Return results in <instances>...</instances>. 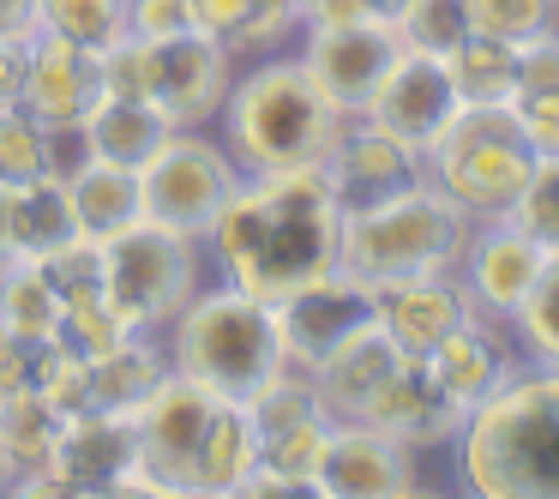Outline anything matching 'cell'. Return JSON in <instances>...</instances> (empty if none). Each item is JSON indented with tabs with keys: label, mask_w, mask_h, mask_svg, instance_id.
<instances>
[{
	"label": "cell",
	"mask_w": 559,
	"mask_h": 499,
	"mask_svg": "<svg viewBox=\"0 0 559 499\" xmlns=\"http://www.w3.org/2000/svg\"><path fill=\"white\" fill-rule=\"evenodd\" d=\"M403 343L391 337V325L385 319H361V325L349 331V337L337 343V349L325 355V361L313 367V397H319V409L331 415V421H361L367 415V403L385 391V379L403 367Z\"/></svg>",
	"instance_id": "cell-19"
},
{
	"label": "cell",
	"mask_w": 559,
	"mask_h": 499,
	"mask_svg": "<svg viewBox=\"0 0 559 499\" xmlns=\"http://www.w3.org/2000/svg\"><path fill=\"white\" fill-rule=\"evenodd\" d=\"M235 73V49L211 31H181V37L151 43L145 55V103H157L169 127H217L223 97H229Z\"/></svg>",
	"instance_id": "cell-9"
},
{
	"label": "cell",
	"mask_w": 559,
	"mask_h": 499,
	"mask_svg": "<svg viewBox=\"0 0 559 499\" xmlns=\"http://www.w3.org/2000/svg\"><path fill=\"white\" fill-rule=\"evenodd\" d=\"M325 175H331V187H337L343 211H361V205H373V199H391V193H403V187L427 181V157L415 145H403L397 133L373 127L367 115H349L337 151L325 157Z\"/></svg>",
	"instance_id": "cell-18"
},
{
	"label": "cell",
	"mask_w": 559,
	"mask_h": 499,
	"mask_svg": "<svg viewBox=\"0 0 559 499\" xmlns=\"http://www.w3.org/2000/svg\"><path fill=\"white\" fill-rule=\"evenodd\" d=\"M475 223L439 193L433 181H415L391 199H373L361 211H343V241H337V271H349L367 289H385L403 277L427 271H457L463 241Z\"/></svg>",
	"instance_id": "cell-5"
},
{
	"label": "cell",
	"mask_w": 559,
	"mask_h": 499,
	"mask_svg": "<svg viewBox=\"0 0 559 499\" xmlns=\"http://www.w3.org/2000/svg\"><path fill=\"white\" fill-rule=\"evenodd\" d=\"M133 458H139L133 415H115V409H79V415H67L61 439H55L49 470L67 482V494H109L115 475H121Z\"/></svg>",
	"instance_id": "cell-21"
},
{
	"label": "cell",
	"mask_w": 559,
	"mask_h": 499,
	"mask_svg": "<svg viewBox=\"0 0 559 499\" xmlns=\"http://www.w3.org/2000/svg\"><path fill=\"white\" fill-rule=\"evenodd\" d=\"M61 427H67V415L55 409L43 391H31V385L7 391V397H0V451H7V470L13 475L49 470Z\"/></svg>",
	"instance_id": "cell-28"
},
{
	"label": "cell",
	"mask_w": 559,
	"mask_h": 499,
	"mask_svg": "<svg viewBox=\"0 0 559 499\" xmlns=\"http://www.w3.org/2000/svg\"><path fill=\"white\" fill-rule=\"evenodd\" d=\"M139 181H145V217L151 223L205 241L211 217H217L223 199L241 181V163H235V151L211 127H175L157 145V157L139 169Z\"/></svg>",
	"instance_id": "cell-8"
},
{
	"label": "cell",
	"mask_w": 559,
	"mask_h": 499,
	"mask_svg": "<svg viewBox=\"0 0 559 499\" xmlns=\"http://www.w3.org/2000/svg\"><path fill=\"white\" fill-rule=\"evenodd\" d=\"M103 97H109V85H103V55L97 49L67 43V37H55V31H37V37L25 43V91H19V103H25L49 133L73 139Z\"/></svg>",
	"instance_id": "cell-14"
},
{
	"label": "cell",
	"mask_w": 559,
	"mask_h": 499,
	"mask_svg": "<svg viewBox=\"0 0 559 499\" xmlns=\"http://www.w3.org/2000/svg\"><path fill=\"white\" fill-rule=\"evenodd\" d=\"M67 301L55 295L43 259H7L0 265V331L19 343H49L61 337Z\"/></svg>",
	"instance_id": "cell-27"
},
{
	"label": "cell",
	"mask_w": 559,
	"mask_h": 499,
	"mask_svg": "<svg viewBox=\"0 0 559 499\" xmlns=\"http://www.w3.org/2000/svg\"><path fill=\"white\" fill-rule=\"evenodd\" d=\"M325 439H331V415H307V421H289L277 433H265V463H277L289 482H301L313 494V470L325 458Z\"/></svg>",
	"instance_id": "cell-35"
},
{
	"label": "cell",
	"mask_w": 559,
	"mask_h": 499,
	"mask_svg": "<svg viewBox=\"0 0 559 499\" xmlns=\"http://www.w3.org/2000/svg\"><path fill=\"white\" fill-rule=\"evenodd\" d=\"M7 482H13V470H7V451H0V494H7Z\"/></svg>",
	"instance_id": "cell-46"
},
{
	"label": "cell",
	"mask_w": 559,
	"mask_h": 499,
	"mask_svg": "<svg viewBox=\"0 0 559 499\" xmlns=\"http://www.w3.org/2000/svg\"><path fill=\"white\" fill-rule=\"evenodd\" d=\"M43 271H49L55 295H61L67 307L103 301V241H85V235H73L67 247H55V253L43 259Z\"/></svg>",
	"instance_id": "cell-36"
},
{
	"label": "cell",
	"mask_w": 559,
	"mask_h": 499,
	"mask_svg": "<svg viewBox=\"0 0 559 499\" xmlns=\"http://www.w3.org/2000/svg\"><path fill=\"white\" fill-rule=\"evenodd\" d=\"M343 127H349V115L319 91V79L301 67L295 49L259 55L253 67H241L217 115V139L235 151L247 175L319 169L337 151Z\"/></svg>",
	"instance_id": "cell-3"
},
{
	"label": "cell",
	"mask_w": 559,
	"mask_h": 499,
	"mask_svg": "<svg viewBox=\"0 0 559 499\" xmlns=\"http://www.w3.org/2000/svg\"><path fill=\"white\" fill-rule=\"evenodd\" d=\"M506 325H511V337H518L523 361L559 367V247H547L542 277L530 283V295L518 301V313H511Z\"/></svg>",
	"instance_id": "cell-31"
},
{
	"label": "cell",
	"mask_w": 559,
	"mask_h": 499,
	"mask_svg": "<svg viewBox=\"0 0 559 499\" xmlns=\"http://www.w3.org/2000/svg\"><path fill=\"white\" fill-rule=\"evenodd\" d=\"M373 301H379V319L391 325V337H397L409 355H427L451 325H463V319L475 313L469 295H463V283H457V271H427V277L385 283Z\"/></svg>",
	"instance_id": "cell-22"
},
{
	"label": "cell",
	"mask_w": 559,
	"mask_h": 499,
	"mask_svg": "<svg viewBox=\"0 0 559 499\" xmlns=\"http://www.w3.org/2000/svg\"><path fill=\"white\" fill-rule=\"evenodd\" d=\"M379 301L367 283H355L349 271H325L319 283L295 289L289 301H277V337H283V361L295 373H313L361 319H373Z\"/></svg>",
	"instance_id": "cell-15"
},
{
	"label": "cell",
	"mask_w": 559,
	"mask_h": 499,
	"mask_svg": "<svg viewBox=\"0 0 559 499\" xmlns=\"http://www.w3.org/2000/svg\"><path fill=\"white\" fill-rule=\"evenodd\" d=\"M445 458L475 499H559V367L523 361L463 415Z\"/></svg>",
	"instance_id": "cell-2"
},
{
	"label": "cell",
	"mask_w": 559,
	"mask_h": 499,
	"mask_svg": "<svg viewBox=\"0 0 559 499\" xmlns=\"http://www.w3.org/2000/svg\"><path fill=\"white\" fill-rule=\"evenodd\" d=\"M193 19H199V31L235 43V31L247 25V0H193Z\"/></svg>",
	"instance_id": "cell-41"
},
{
	"label": "cell",
	"mask_w": 559,
	"mask_h": 499,
	"mask_svg": "<svg viewBox=\"0 0 559 499\" xmlns=\"http://www.w3.org/2000/svg\"><path fill=\"white\" fill-rule=\"evenodd\" d=\"M319 499H409L427 494L421 451L397 445L373 421H331L325 458L313 470Z\"/></svg>",
	"instance_id": "cell-11"
},
{
	"label": "cell",
	"mask_w": 559,
	"mask_h": 499,
	"mask_svg": "<svg viewBox=\"0 0 559 499\" xmlns=\"http://www.w3.org/2000/svg\"><path fill=\"white\" fill-rule=\"evenodd\" d=\"M259 458H265V439L253 427V409L223 397L217 421H211L205 445H199V463H193V494H235Z\"/></svg>",
	"instance_id": "cell-26"
},
{
	"label": "cell",
	"mask_w": 559,
	"mask_h": 499,
	"mask_svg": "<svg viewBox=\"0 0 559 499\" xmlns=\"http://www.w3.org/2000/svg\"><path fill=\"white\" fill-rule=\"evenodd\" d=\"M397 49H403V43H397V25H391V19L301 25V37H295L301 67L319 79V91H325L343 115H361L367 109V97L379 91V79H385L391 61H397Z\"/></svg>",
	"instance_id": "cell-12"
},
{
	"label": "cell",
	"mask_w": 559,
	"mask_h": 499,
	"mask_svg": "<svg viewBox=\"0 0 559 499\" xmlns=\"http://www.w3.org/2000/svg\"><path fill=\"white\" fill-rule=\"evenodd\" d=\"M421 361L433 367V379L463 403V409H475L487 391H499V385H506V379L523 367V349H518V337H511L506 319L469 313L463 325H451L445 337H439L433 349L421 355Z\"/></svg>",
	"instance_id": "cell-20"
},
{
	"label": "cell",
	"mask_w": 559,
	"mask_h": 499,
	"mask_svg": "<svg viewBox=\"0 0 559 499\" xmlns=\"http://www.w3.org/2000/svg\"><path fill=\"white\" fill-rule=\"evenodd\" d=\"M535 145L511 103H463V115L427 145V181L469 223H499L535 175Z\"/></svg>",
	"instance_id": "cell-6"
},
{
	"label": "cell",
	"mask_w": 559,
	"mask_h": 499,
	"mask_svg": "<svg viewBox=\"0 0 559 499\" xmlns=\"http://www.w3.org/2000/svg\"><path fill=\"white\" fill-rule=\"evenodd\" d=\"M397 7H403V0H373V13H379V19H391Z\"/></svg>",
	"instance_id": "cell-45"
},
{
	"label": "cell",
	"mask_w": 559,
	"mask_h": 499,
	"mask_svg": "<svg viewBox=\"0 0 559 499\" xmlns=\"http://www.w3.org/2000/svg\"><path fill=\"white\" fill-rule=\"evenodd\" d=\"M67 199H73V223L85 241H109V235L145 223V181L121 163L67 157Z\"/></svg>",
	"instance_id": "cell-23"
},
{
	"label": "cell",
	"mask_w": 559,
	"mask_h": 499,
	"mask_svg": "<svg viewBox=\"0 0 559 499\" xmlns=\"http://www.w3.org/2000/svg\"><path fill=\"white\" fill-rule=\"evenodd\" d=\"M463 415H469V409L439 385L433 367H427L421 355H403V367L385 379V391L367 403L361 421H373L379 433H391L397 445H409V451H421V458H427V451H451Z\"/></svg>",
	"instance_id": "cell-17"
},
{
	"label": "cell",
	"mask_w": 559,
	"mask_h": 499,
	"mask_svg": "<svg viewBox=\"0 0 559 499\" xmlns=\"http://www.w3.org/2000/svg\"><path fill=\"white\" fill-rule=\"evenodd\" d=\"M157 337H163V355H169L175 373L205 379L217 397H235V403L259 397L289 367L283 361V337H277V307L235 289L223 277L193 289V301Z\"/></svg>",
	"instance_id": "cell-4"
},
{
	"label": "cell",
	"mask_w": 559,
	"mask_h": 499,
	"mask_svg": "<svg viewBox=\"0 0 559 499\" xmlns=\"http://www.w3.org/2000/svg\"><path fill=\"white\" fill-rule=\"evenodd\" d=\"M127 31L145 43L163 37H181V31H199L193 19V0H127Z\"/></svg>",
	"instance_id": "cell-39"
},
{
	"label": "cell",
	"mask_w": 559,
	"mask_h": 499,
	"mask_svg": "<svg viewBox=\"0 0 559 499\" xmlns=\"http://www.w3.org/2000/svg\"><path fill=\"white\" fill-rule=\"evenodd\" d=\"M355 19H379L373 0H301V25H355Z\"/></svg>",
	"instance_id": "cell-42"
},
{
	"label": "cell",
	"mask_w": 559,
	"mask_h": 499,
	"mask_svg": "<svg viewBox=\"0 0 559 499\" xmlns=\"http://www.w3.org/2000/svg\"><path fill=\"white\" fill-rule=\"evenodd\" d=\"M43 31L37 0H0V43H31Z\"/></svg>",
	"instance_id": "cell-43"
},
{
	"label": "cell",
	"mask_w": 559,
	"mask_h": 499,
	"mask_svg": "<svg viewBox=\"0 0 559 499\" xmlns=\"http://www.w3.org/2000/svg\"><path fill=\"white\" fill-rule=\"evenodd\" d=\"M79 235L73 199H67V163L49 169L43 181L19 187V259H49L55 247H67Z\"/></svg>",
	"instance_id": "cell-29"
},
{
	"label": "cell",
	"mask_w": 559,
	"mask_h": 499,
	"mask_svg": "<svg viewBox=\"0 0 559 499\" xmlns=\"http://www.w3.org/2000/svg\"><path fill=\"white\" fill-rule=\"evenodd\" d=\"M391 25H397L403 49H421V55H457L475 37L469 0H403Z\"/></svg>",
	"instance_id": "cell-33"
},
{
	"label": "cell",
	"mask_w": 559,
	"mask_h": 499,
	"mask_svg": "<svg viewBox=\"0 0 559 499\" xmlns=\"http://www.w3.org/2000/svg\"><path fill=\"white\" fill-rule=\"evenodd\" d=\"M217 409H223L217 391H211L205 379H193V373H175V367L133 409L139 458L157 470V482L169 487V494H193V463H199V445H205Z\"/></svg>",
	"instance_id": "cell-10"
},
{
	"label": "cell",
	"mask_w": 559,
	"mask_h": 499,
	"mask_svg": "<svg viewBox=\"0 0 559 499\" xmlns=\"http://www.w3.org/2000/svg\"><path fill=\"white\" fill-rule=\"evenodd\" d=\"M445 61H451L463 103H511V91H518V43H506V37H481L475 31Z\"/></svg>",
	"instance_id": "cell-32"
},
{
	"label": "cell",
	"mask_w": 559,
	"mask_h": 499,
	"mask_svg": "<svg viewBox=\"0 0 559 499\" xmlns=\"http://www.w3.org/2000/svg\"><path fill=\"white\" fill-rule=\"evenodd\" d=\"M169 373V355H163L157 331H139L127 337L121 349L85 361V409H115V415H133L145 403V391Z\"/></svg>",
	"instance_id": "cell-25"
},
{
	"label": "cell",
	"mask_w": 559,
	"mask_h": 499,
	"mask_svg": "<svg viewBox=\"0 0 559 499\" xmlns=\"http://www.w3.org/2000/svg\"><path fill=\"white\" fill-rule=\"evenodd\" d=\"M343 241V199L319 169H259L235 181L223 211L205 229L211 277L259 295V301H289L295 289L337 271Z\"/></svg>",
	"instance_id": "cell-1"
},
{
	"label": "cell",
	"mask_w": 559,
	"mask_h": 499,
	"mask_svg": "<svg viewBox=\"0 0 559 499\" xmlns=\"http://www.w3.org/2000/svg\"><path fill=\"white\" fill-rule=\"evenodd\" d=\"M361 115L427 157V145L463 115V91H457V79H451L445 55L397 49V61L385 67V79H379V91L367 97Z\"/></svg>",
	"instance_id": "cell-13"
},
{
	"label": "cell",
	"mask_w": 559,
	"mask_h": 499,
	"mask_svg": "<svg viewBox=\"0 0 559 499\" xmlns=\"http://www.w3.org/2000/svg\"><path fill=\"white\" fill-rule=\"evenodd\" d=\"M542 259L547 247L530 241L518 223H475L469 241H463V259H457V283L469 295L475 313L487 319H511L518 301L530 295V283L542 277Z\"/></svg>",
	"instance_id": "cell-16"
},
{
	"label": "cell",
	"mask_w": 559,
	"mask_h": 499,
	"mask_svg": "<svg viewBox=\"0 0 559 499\" xmlns=\"http://www.w3.org/2000/svg\"><path fill=\"white\" fill-rule=\"evenodd\" d=\"M523 133H530L535 157H559V91H535V97H511Z\"/></svg>",
	"instance_id": "cell-40"
},
{
	"label": "cell",
	"mask_w": 559,
	"mask_h": 499,
	"mask_svg": "<svg viewBox=\"0 0 559 499\" xmlns=\"http://www.w3.org/2000/svg\"><path fill=\"white\" fill-rule=\"evenodd\" d=\"M475 31L481 37H506V43H530L542 31L559 25V0H469Z\"/></svg>",
	"instance_id": "cell-37"
},
{
	"label": "cell",
	"mask_w": 559,
	"mask_h": 499,
	"mask_svg": "<svg viewBox=\"0 0 559 499\" xmlns=\"http://www.w3.org/2000/svg\"><path fill=\"white\" fill-rule=\"evenodd\" d=\"M169 133L175 127L163 121L157 103L103 97L97 109H91V121L73 133V145H79V157H103V163H121V169H145Z\"/></svg>",
	"instance_id": "cell-24"
},
{
	"label": "cell",
	"mask_w": 559,
	"mask_h": 499,
	"mask_svg": "<svg viewBox=\"0 0 559 499\" xmlns=\"http://www.w3.org/2000/svg\"><path fill=\"white\" fill-rule=\"evenodd\" d=\"M19 259V187H0V265Z\"/></svg>",
	"instance_id": "cell-44"
},
{
	"label": "cell",
	"mask_w": 559,
	"mask_h": 499,
	"mask_svg": "<svg viewBox=\"0 0 559 499\" xmlns=\"http://www.w3.org/2000/svg\"><path fill=\"white\" fill-rule=\"evenodd\" d=\"M205 283H211L205 241L175 235L151 217L103 241V301L133 331H163Z\"/></svg>",
	"instance_id": "cell-7"
},
{
	"label": "cell",
	"mask_w": 559,
	"mask_h": 499,
	"mask_svg": "<svg viewBox=\"0 0 559 499\" xmlns=\"http://www.w3.org/2000/svg\"><path fill=\"white\" fill-rule=\"evenodd\" d=\"M506 223H518V229L530 235V241H542V247H559V157L535 163L530 187H523V199L511 205Z\"/></svg>",
	"instance_id": "cell-38"
},
{
	"label": "cell",
	"mask_w": 559,
	"mask_h": 499,
	"mask_svg": "<svg viewBox=\"0 0 559 499\" xmlns=\"http://www.w3.org/2000/svg\"><path fill=\"white\" fill-rule=\"evenodd\" d=\"M43 31L67 43H85V49H115L127 37V0H37Z\"/></svg>",
	"instance_id": "cell-34"
},
{
	"label": "cell",
	"mask_w": 559,
	"mask_h": 499,
	"mask_svg": "<svg viewBox=\"0 0 559 499\" xmlns=\"http://www.w3.org/2000/svg\"><path fill=\"white\" fill-rule=\"evenodd\" d=\"M61 145L67 139L49 133L25 103L0 109V187H25V181H43L49 169H61L67 163Z\"/></svg>",
	"instance_id": "cell-30"
}]
</instances>
